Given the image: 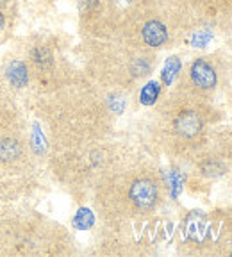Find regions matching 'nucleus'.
Returning <instances> with one entry per match:
<instances>
[{"label":"nucleus","mask_w":232,"mask_h":257,"mask_svg":"<svg viewBox=\"0 0 232 257\" xmlns=\"http://www.w3.org/2000/svg\"><path fill=\"white\" fill-rule=\"evenodd\" d=\"M131 198L132 202L141 209L152 207L157 200V188L152 181L148 179H141L136 181L131 188Z\"/></svg>","instance_id":"obj_1"},{"label":"nucleus","mask_w":232,"mask_h":257,"mask_svg":"<svg viewBox=\"0 0 232 257\" xmlns=\"http://www.w3.org/2000/svg\"><path fill=\"white\" fill-rule=\"evenodd\" d=\"M191 80L198 88L209 89L216 84V72L204 59H198L191 64Z\"/></svg>","instance_id":"obj_2"},{"label":"nucleus","mask_w":232,"mask_h":257,"mask_svg":"<svg viewBox=\"0 0 232 257\" xmlns=\"http://www.w3.org/2000/svg\"><path fill=\"white\" fill-rule=\"evenodd\" d=\"M166 38H168L166 27L163 24H159V22L152 20L143 27V40L150 47H159V45H163L166 41Z\"/></svg>","instance_id":"obj_3"},{"label":"nucleus","mask_w":232,"mask_h":257,"mask_svg":"<svg viewBox=\"0 0 232 257\" xmlns=\"http://www.w3.org/2000/svg\"><path fill=\"white\" fill-rule=\"evenodd\" d=\"M202 123H200V118L196 116L195 112H184V114H180L175 121V128L177 133L182 134V136H195L198 131H200Z\"/></svg>","instance_id":"obj_4"},{"label":"nucleus","mask_w":232,"mask_h":257,"mask_svg":"<svg viewBox=\"0 0 232 257\" xmlns=\"http://www.w3.org/2000/svg\"><path fill=\"white\" fill-rule=\"evenodd\" d=\"M8 79L11 80V84L16 86V88L25 86V82H27V70H25V66L20 61H13L8 66Z\"/></svg>","instance_id":"obj_5"},{"label":"nucleus","mask_w":232,"mask_h":257,"mask_svg":"<svg viewBox=\"0 0 232 257\" xmlns=\"http://www.w3.org/2000/svg\"><path fill=\"white\" fill-rule=\"evenodd\" d=\"M93 223H95V216H93V213L89 211V209L82 207L77 211L75 218H73V225H75L77 229L80 230H88L93 227Z\"/></svg>","instance_id":"obj_6"},{"label":"nucleus","mask_w":232,"mask_h":257,"mask_svg":"<svg viewBox=\"0 0 232 257\" xmlns=\"http://www.w3.org/2000/svg\"><path fill=\"white\" fill-rule=\"evenodd\" d=\"M180 70V59L179 57H170L166 63H164V68H163V82L166 86H170L175 79V75L179 73Z\"/></svg>","instance_id":"obj_7"},{"label":"nucleus","mask_w":232,"mask_h":257,"mask_svg":"<svg viewBox=\"0 0 232 257\" xmlns=\"http://www.w3.org/2000/svg\"><path fill=\"white\" fill-rule=\"evenodd\" d=\"M157 96H159V84H157L156 80H152V82H148V84L141 89L140 100H141V104H145V105H152L154 102L157 100Z\"/></svg>","instance_id":"obj_8"},{"label":"nucleus","mask_w":232,"mask_h":257,"mask_svg":"<svg viewBox=\"0 0 232 257\" xmlns=\"http://www.w3.org/2000/svg\"><path fill=\"white\" fill-rule=\"evenodd\" d=\"M20 154V145L13 140H0V159H15Z\"/></svg>","instance_id":"obj_9"},{"label":"nucleus","mask_w":232,"mask_h":257,"mask_svg":"<svg viewBox=\"0 0 232 257\" xmlns=\"http://www.w3.org/2000/svg\"><path fill=\"white\" fill-rule=\"evenodd\" d=\"M32 59H34L36 64H40L41 68H47L48 64L52 63V54L48 52L47 48H38L36 52H34V57H32Z\"/></svg>","instance_id":"obj_10"},{"label":"nucleus","mask_w":232,"mask_h":257,"mask_svg":"<svg viewBox=\"0 0 232 257\" xmlns=\"http://www.w3.org/2000/svg\"><path fill=\"white\" fill-rule=\"evenodd\" d=\"M212 38V32L211 31H198L193 34L191 38V45L193 47H205V45L211 41Z\"/></svg>","instance_id":"obj_11"},{"label":"nucleus","mask_w":232,"mask_h":257,"mask_svg":"<svg viewBox=\"0 0 232 257\" xmlns=\"http://www.w3.org/2000/svg\"><path fill=\"white\" fill-rule=\"evenodd\" d=\"M170 184H172V197L177 198L180 193V188H182V177H180L179 172H172V175H170Z\"/></svg>","instance_id":"obj_12"},{"label":"nucleus","mask_w":232,"mask_h":257,"mask_svg":"<svg viewBox=\"0 0 232 257\" xmlns=\"http://www.w3.org/2000/svg\"><path fill=\"white\" fill-rule=\"evenodd\" d=\"M124 107H125V102L122 100V98H112L111 100V109L114 112H118V114L124 111Z\"/></svg>","instance_id":"obj_13"},{"label":"nucleus","mask_w":232,"mask_h":257,"mask_svg":"<svg viewBox=\"0 0 232 257\" xmlns=\"http://www.w3.org/2000/svg\"><path fill=\"white\" fill-rule=\"evenodd\" d=\"M2 25H4V18H2V15H0V29H2Z\"/></svg>","instance_id":"obj_14"}]
</instances>
